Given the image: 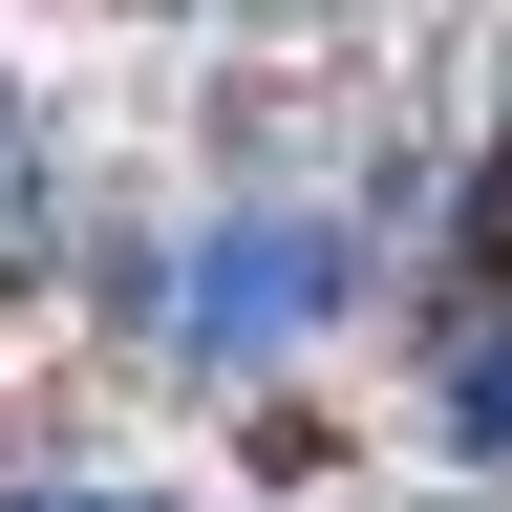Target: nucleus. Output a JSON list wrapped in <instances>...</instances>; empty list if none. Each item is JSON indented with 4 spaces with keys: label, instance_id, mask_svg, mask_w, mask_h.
Instances as JSON below:
<instances>
[{
    "label": "nucleus",
    "instance_id": "obj_1",
    "mask_svg": "<svg viewBox=\"0 0 512 512\" xmlns=\"http://www.w3.org/2000/svg\"><path fill=\"white\" fill-rule=\"evenodd\" d=\"M320 299H342V235H320V214H235L214 256H192V342H235V363L299 342Z\"/></svg>",
    "mask_w": 512,
    "mask_h": 512
},
{
    "label": "nucleus",
    "instance_id": "obj_2",
    "mask_svg": "<svg viewBox=\"0 0 512 512\" xmlns=\"http://www.w3.org/2000/svg\"><path fill=\"white\" fill-rule=\"evenodd\" d=\"M22 512H171V491H22Z\"/></svg>",
    "mask_w": 512,
    "mask_h": 512
}]
</instances>
